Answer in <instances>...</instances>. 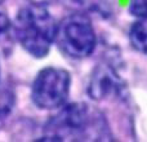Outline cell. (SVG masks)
<instances>
[{"label":"cell","mask_w":147,"mask_h":142,"mask_svg":"<svg viewBox=\"0 0 147 142\" xmlns=\"http://www.w3.org/2000/svg\"><path fill=\"white\" fill-rule=\"evenodd\" d=\"M13 105V97L10 94L5 93L3 97H0V124L7 119V116L10 114Z\"/></svg>","instance_id":"cell-8"},{"label":"cell","mask_w":147,"mask_h":142,"mask_svg":"<svg viewBox=\"0 0 147 142\" xmlns=\"http://www.w3.org/2000/svg\"><path fill=\"white\" fill-rule=\"evenodd\" d=\"M3 1H4V0H0V3H3Z\"/></svg>","instance_id":"cell-11"},{"label":"cell","mask_w":147,"mask_h":142,"mask_svg":"<svg viewBox=\"0 0 147 142\" xmlns=\"http://www.w3.org/2000/svg\"><path fill=\"white\" fill-rule=\"evenodd\" d=\"M123 81L110 65H99L90 76L88 93L96 101H103L120 96Z\"/></svg>","instance_id":"cell-5"},{"label":"cell","mask_w":147,"mask_h":142,"mask_svg":"<svg viewBox=\"0 0 147 142\" xmlns=\"http://www.w3.org/2000/svg\"><path fill=\"white\" fill-rule=\"evenodd\" d=\"M20 45L35 58H43L56 41L57 22L44 5L31 3L16 14L12 25Z\"/></svg>","instance_id":"cell-1"},{"label":"cell","mask_w":147,"mask_h":142,"mask_svg":"<svg viewBox=\"0 0 147 142\" xmlns=\"http://www.w3.org/2000/svg\"><path fill=\"white\" fill-rule=\"evenodd\" d=\"M102 118L85 103H71L61 107L44 127L43 140L84 141L103 140Z\"/></svg>","instance_id":"cell-2"},{"label":"cell","mask_w":147,"mask_h":142,"mask_svg":"<svg viewBox=\"0 0 147 142\" xmlns=\"http://www.w3.org/2000/svg\"><path fill=\"white\" fill-rule=\"evenodd\" d=\"M71 89V75L61 67H45L36 75L31 87V99L41 110L61 109Z\"/></svg>","instance_id":"cell-4"},{"label":"cell","mask_w":147,"mask_h":142,"mask_svg":"<svg viewBox=\"0 0 147 142\" xmlns=\"http://www.w3.org/2000/svg\"><path fill=\"white\" fill-rule=\"evenodd\" d=\"M129 12L138 18L147 17V0H130Z\"/></svg>","instance_id":"cell-7"},{"label":"cell","mask_w":147,"mask_h":142,"mask_svg":"<svg viewBox=\"0 0 147 142\" xmlns=\"http://www.w3.org/2000/svg\"><path fill=\"white\" fill-rule=\"evenodd\" d=\"M129 40L136 51L147 54V17L140 18L133 23L129 31Z\"/></svg>","instance_id":"cell-6"},{"label":"cell","mask_w":147,"mask_h":142,"mask_svg":"<svg viewBox=\"0 0 147 142\" xmlns=\"http://www.w3.org/2000/svg\"><path fill=\"white\" fill-rule=\"evenodd\" d=\"M58 49L72 60H83L94 52L97 38L89 17L74 13L57 23L56 41Z\"/></svg>","instance_id":"cell-3"},{"label":"cell","mask_w":147,"mask_h":142,"mask_svg":"<svg viewBox=\"0 0 147 142\" xmlns=\"http://www.w3.org/2000/svg\"><path fill=\"white\" fill-rule=\"evenodd\" d=\"M31 3H34V4H40V5H45L48 4V3H52L54 1V0H30Z\"/></svg>","instance_id":"cell-10"},{"label":"cell","mask_w":147,"mask_h":142,"mask_svg":"<svg viewBox=\"0 0 147 142\" xmlns=\"http://www.w3.org/2000/svg\"><path fill=\"white\" fill-rule=\"evenodd\" d=\"M10 28H12L10 20L4 14V13L0 12V41H1L3 38L10 31Z\"/></svg>","instance_id":"cell-9"}]
</instances>
